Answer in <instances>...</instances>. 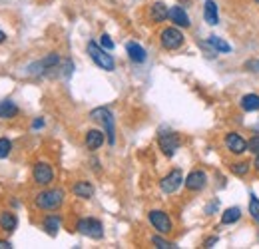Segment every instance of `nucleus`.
<instances>
[{"label": "nucleus", "instance_id": "obj_34", "mask_svg": "<svg viewBox=\"0 0 259 249\" xmlns=\"http://www.w3.org/2000/svg\"><path fill=\"white\" fill-rule=\"evenodd\" d=\"M42 126H44V120H34V124H32L34 130H38V128H42Z\"/></svg>", "mask_w": 259, "mask_h": 249}, {"label": "nucleus", "instance_id": "obj_10", "mask_svg": "<svg viewBox=\"0 0 259 249\" xmlns=\"http://www.w3.org/2000/svg\"><path fill=\"white\" fill-rule=\"evenodd\" d=\"M184 184H186V189H190V191H201L203 187L207 186V176H205V172H201V170H194V172L184 180Z\"/></svg>", "mask_w": 259, "mask_h": 249}, {"label": "nucleus", "instance_id": "obj_21", "mask_svg": "<svg viewBox=\"0 0 259 249\" xmlns=\"http://www.w3.org/2000/svg\"><path fill=\"white\" fill-rule=\"evenodd\" d=\"M241 108L245 112H257L259 110V96L257 94H245L241 98Z\"/></svg>", "mask_w": 259, "mask_h": 249}, {"label": "nucleus", "instance_id": "obj_31", "mask_svg": "<svg viewBox=\"0 0 259 249\" xmlns=\"http://www.w3.org/2000/svg\"><path fill=\"white\" fill-rule=\"evenodd\" d=\"M220 241V237L218 235H213V237H209V239H205V243H203V247H213L215 243Z\"/></svg>", "mask_w": 259, "mask_h": 249}, {"label": "nucleus", "instance_id": "obj_13", "mask_svg": "<svg viewBox=\"0 0 259 249\" xmlns=\"http://www.w3.org/2000/svg\"><path fill=\"white\" fill-rule=\"evenodd\" d=\"M126 52H128L130 60L136 64L146 62V58H148V56H146V50H144L138 42H128V44H126Z\"/></svg>", "mask_w": 259, "mask_h": 249}, {"label": "nucleus", "instance_id": "obj_32", "mask_svg": "<svg viewBox=\"0 0 259 249\" xmlns=\"http://www.w3.org/2000/svg\"><path fill=\"white\" fill-rule=\"evenodd\" d=\"M247 68L253 72H259V62H247Z\"/></svg>", "mask_w": 259, "mask_h": 249}, {"label": "nucleus", "instance_id": "obj_11", "mask_svg": "<svg viewBox=\"0 0 259 249\" xmlns=\"http://www.w3.org/2000/svg\"><path fill=\"white\" fill-rule=\"evenodd\" d=\"M226 148L231 152V154H243V152H247V142L239 136V134H235V132H229L226 136Z\"/></svg>", "mask_w": 259, "mask_h": 249}, {"label": "nucleus", "instance_id": "obj_8", "mask_svg": "<svg viewBox=\"0 0 259 249\" xmlns=\"http://www.w3.org/2000/svg\"><path fill=\"white\" fill-rule=\"evenodd\" d=\"M32 178L38 186H48V184H52V180H54V170H52L48 163L38 161L32 170Z\"/></svg>", "mask_w": 259, "mask_h": 249}, {"label": "nucleus", "instance_id": "obj_26", "mask_svg": "<svg viewBox=\"0 0 259 249\" xmlns=\"http://www.w3.org/2000/svg\"><path fill=\"white\" fill-rule=\"evenodd\" d=\"M247 172H249V163L247 161H237V163L231 165V174H235V176H245Z\"/></svg>", "mask_w": 259, "mask_h": 249}, {"label": "nucleus", "instance_id": "obj_27", "mask_svg": "<svg viewBox=\"0 0 259 249\" xmlns=\"http://www.w3.org/2000/svg\"><path fill=\"white\" fill-rule=\"evenodd\" d=\"M10 150H12V144H10V140H6V138H0V159H4V157L10 156Z\"/></svg>", "mask_w": 259, "mask_h": 249}, {"label": "nucleus", "instance_id": "obj_33", "mask_svg": "<svg viewBox=\"0 0 259 249\" xmlns=\"http://www.w3.org/2000/svg\"><path fill=\"white\" fill-rule=\"evenodd\" d=\"M10 241H4V239H0V249H10Z\"/></svg>", "mask_w": 259, "mask_h": 249}, {"label": "nucleus", "instance_id": "obj_19", "mask_svg": "<svg viewBox=\"0 0 259 249\" xmlns=\"http://www.w3.org/2000/svg\"><path fill=\"white\" fill-rule=\"evenodd\" d=\"M165 18H169V8L163 2H156L152 6V20L154 22H163Z\"/></svg>", "mask_w": 259, "mask_h": 249}, {"label": "nucleus", "instance_id": "obj_28", "mask_svg": "<svg viewBox=\"0 0 259 249\" xmlns=\"http://www.w3.org/2000/svg\"><path fill=\"white\" fill-rule=\"evenodd\" d=\"M152 243H154L156 247H160V249H174V247H178V245H174V243H169V241L162 239L160 235H154V237H152Z\"/></svg>", "mask_w": 259, "mask_h": 249}, {"label": "nucleus", "instance_id": "obj_24", "mask_svg": "<svg viewBox=\"0 0 259 249\" xmlns=\"http://www.w3.org/2000/svg\"><path fill=\"white\" fill-rule=\"evenodd\" d=\"M209 46H211L213 50H218V52H224V54H227V52L231 50V46H229L227 42H224L222 38H218V36H209Z\"/></svg>", "mask_w": 259, "mask_h": 249}, {"label": "nucleus", "instance_id": "obj_15", "mask_svg": "<svg viewBox=\"0 0 259 249\" xmlns=\"http://www.w3.org/2000/svg\"><path fill=\"white\" fill-rule=\"evenodd\" d=\"M104 132H100V130H90L88 134H86V148L88 150H98V148H102V144H104Z\"/></svg>", "mask_w": 259, "mask_h": 249}, {"label": "nucleus", "instance_id": "obj_9", "mask_svg": "<svg viewBox=\"0 0 259 249\" xmlns=\"http://www.w3.org/2000/svg\"><path fill=\"white\" fill-rule=\"evenodd\" d=\"M182 182H184L182 172H180V170H171L162 182H160V187H162L163 193H174L178 187L182 186Z\"/></svg>", "mask_w": 259, "mask_h": 249}, {"label": "nucleus", "instance_id": "obj_36", "mask_svg": "<svg viewBox=\"0 0 259 249\" xmlns=\"http://www.w3.org/2000/svg\"><path fill=\"white\" fill-rule=\"evenodd\" d=\"M253 165H255V170H259V154H257V157H255V163H253Z\"/></svg>", "mask_w": 259, "mask_h": 249}, {"label": "nucleus", "instance_id": "obj_14", "mask_svg": "<svg viewBox=\"0 0 259 249\" xmlns=\"http://www.w3.org/2000/svg\"><path fill=\"white\" fill-rule=\"evenodd\" d=\"M203 18L209 26H215L220 22V12H218V4L213 0H207L203 6Z\"/></svg>", "mask_w": 259, "mask_h": 249}, {"label": "nucleus", "instance_id": "obj_17", "mask_svg": "<svg viewBox=\"0 0 259 249\" xmlns=\"http://www.w3.org/2000/svg\"><path fill=\"white\" fill-rule=\"evenodd\" d=\"M16 116H18V106L14 102H10V100L0 102V118L2 120H12Z\"/></svg>", "mask_w": 259, "mask_h": 249}, {"label": "nucleus", "instance_id": "obj_3", "mask_svg": "<svg viewBox=\"0 0 259 249\" xmlns=\"http://www.w3.org/2000/svg\"><path fill=\"white\" fill-rule=\"evenodd\" d=\"M90 118L94 122H100V124L106 128V134H108V142L114 144L116 142V130H114V116L108 108H96L90 112Z\"/></svg>", "mask_w": 259, "mask_h": 249}, {"label": "nucleus", "instance_id": "obj_5", "mask_svg": "<svg viewBox=\"0 0 259 249\" xmlns=\"http://www.w3.org/2000/svg\"><path fill=\"white\" fill-rule=\"evenodd\" d=\"M158 142H160V148H162L163 156L167 157L174 156L180 150V144H182V140H180V136L176 132H162L160 138H158Z\"/></svg>", "mask_w": 259, "mask_h": 249}, {"label": "nucleus", "instance_id": "obj_35", "mask_svg": "<svg viewBox=\"0 0 259 249\" xmlns=\"http://www.w3.org/2000/svg\"><path fill=\"white\" fill-rule=\"evenodd\" d=\"M4 40H6V34L0 30V42H4Z\"/></svg>", "mask_w": 259, "mask_h": 249}, {"label": "nucleus", "instance_id": "obj_23", "mask_svg": "<svg viewBox=\"0 0 259 249\" xmlns=\"http://www.w3.org/2000/svg\"><path fill=\"white\" fill-rule=\"evenodd\" d=\"M241 218V210L239 208H229L224 212V216H222V223L224 225H231V223H237Z\"/></svg>", "mask_w": 259, "mask_h": 249}, {"label": "nucleus", "instance_id": "obj_4", "mask_svg": "<svg viewBox=\"0 0 259 249\" xmlns=\"http://www.w3.org/2000/svg\"><path fill=\"white\" fill-rule=\"evenodd\" d=\"M76 229L78 233L86 235V237H92V239H102L104 237V225L102 221H98L94 218H84L76 223Z\"/></svg>", "mask_w": 259, "mask_h": 249}, {"label": "nucleus", "instance_id": "obj_30", "mask_svg": "<svg viewBox=\"0 0 259 249\" xmlns=\"http://www.w3.org/2000/svg\"><path fill=\"white\" fill-rule=\"evenodd\" d=\"M100 46L106 48V50H114V42H112V38L108 34H102L100 36Z\"/></svg>", "mask_w": 259, "mask_h": 249}, {"label": "nucleus", "instance_id": "obj_2", "mask_svg": "<svg viewBox=\"0 0 259 249\" xmlns=\"http://www.w3.org/2000/svg\"><path fill=\"white\" fill-rule=\"evenodd\" d=\"M88 54H90V58L96 62V66H100V68L106 70V72H112V70L116 68L114 58L106 52V48L98 46L96 42H88Z\"/></svg>", "mask_w": 259, "mask_h": 249}, {"label": "nucleus", "instance_id": "obj_20", "mask_svg": "<svg viewBox=\"0 0 259 249\" xmlns=\"http://www.w3.org/2000/svg\"><path fill=\"white\" fill-rule=\"evenodd\" d=\"M60 62V58H58V54H48L44 60H40V62H36L30 66V70H34V68H40L38 72H44V70H52L56 64Z\"/></svg>", "mask_w": 259, "mask_h": 249}, {"label": "nucleus", "instance_id": "obj_29", "mask_svg": "<svg viewBox=\"0 0 259 249\" xmlns=\"http://www.w3.org/2000/svg\"><path fill=\"white\" fill-rule=\"evenodd\" d=\"M247 152H251V154H259V136H253L249 142H247Z\"/></svg>", "mask_w": 259, "mask_h": 249}, {"label": "nucleus", "instance_id": "obj_37", "mask_svg": "<svg viewBox=\"0 0 259 249\" xmlns=\"http://www.w3.org/2000/svg\"><path fill=\"white\" fill-rule=\"evenodd\" d=\"M257 2H259V0H257Z\"/></svg>", "mask_w": 259, "mask_h": 249}, {"label": "nucleus", "instance_id": "obj_16", "mask_svg": "<svg viewBox=\"0 0 259 249\" xmlns=\"http://www.w3.org/2000/svg\"><path fill=\"white\" fill-rule=\"evenodd\" d=\"M72 193L76 197H82V199H90L94 195V186L90 182H76L72 187Z\"/></svg>", "mask_w": 259, "mask_h": 249}, {"label": "nucleus", "instance_id": "obj_1", "mask_svg": "<svg viewBox=\"0 0 259 249\" xmlns=\"http://www.w3.org/2000/svg\"><path fill=\"white\" fill-rule=\"evenodd\" d=\"M64 203L62 189H44L36 195V208L42 212H56Z\"/></svg>", "mask_w": 259, "mask_h": 249}, {"label": "nucleus", "instance_id": "obj_25", "mask_svg": "<svg viewBox=\"0 0 259 249\" xmlns=\"http://www.w3.org/2000/svg\"><path fill=\"white\" fill-rule=\"evenodd\" d=\"M249 214H251V218H253V221L259 225V199L255 193H251L249 195Z\"/></svg>", "mask_w": 259, "mask_h": 249}, {"label": "nucleus", "instance_id": "obj_22", "mask_svg": "<svg viewBox=\"0 0 259 249\" xmlns=\"http://www.w3.org/2000/svg\"><path fill=\"white\" fill-rule=\"evenodd\" d=\"M60 223H62V219L58 218V216H48V218L44 219V229H46V233L54 237V235L58 233V229H60Z\"/></svg>", "mask_w": 259, "mask_h": 249}, {"label": "nucleus", "instance_id": "obj_18", "mask_svg": "<svg viewBox=\"0 0 259 249\" xmlns=\"http://www.w3.org/2000/svg\"><path fill=\"white\" fill-rule=\"evenodd\" d=\"M18 227V218L12 212H2L0 214V229L4 231H14Z\"/></svg>", "mask_w": 259, "mask_h": 249}, {"label": "nucleus", "instance_id": "obj_6", "mask_svg": "<svg viewBox=\"0 0 259 249\" xmlns=\"http://www.w3.org/2000/svg\"><path fill=\"white\" fill-rule=\"evenodd\" d=\"M148 219H150V223L154 225V229H156L158 233H162V235L169 233L171 227H174L169 216H167L165 212H162V210H154V212H150V214H148Z\"/></svg>", "mask_w": 259, "mask_h": 249}, {"label": "nucleus", "instance_id": "obj_7", "mask_svg": "<svg viewBox=\"0 0 259 249\" xmlns=\"http://www.w3.org/2000/svg\"><path fill=\"white\" fill-rule=\"evenodd\" d=\"M160 42L165 50H178L184 44V34L178 28H165L160 34Z\"/></svg>", "mask_w": 259, "mask_h": 249}, {"label": "nucleus", "instance_id": "obj_12", "mask_svg": "<svg viewBox=\"0 0 259 249\" xmlns=\"http://www.w3.org/2000/svg\"><path fill=\"white\" fill-rule=\"evenodd\" d=\"M169 20L176 24V26H182V28H190V16L186 14V10L182 6H171L169 8Z\"/></svg>", "mask_w": 259, "mask_h": 249}]
</instances>
